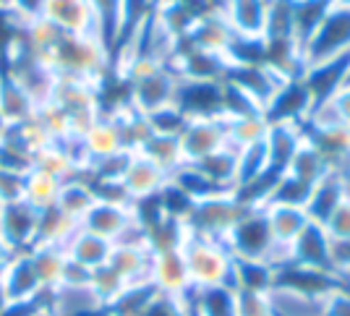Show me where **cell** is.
Wrapping results in <instances>:
<instances>
[{"mask_svg":"<svg viewBox=\"0 0 350 316\" xmlns=\"http://www.w3.org/2000/svg\"><path fill=\"white\" fill-rule=\"evenodd\" d=\"M175 107L186 118H217L222 115V81H183L178 84Z\"/></svg>","mask_w":350,"mask_h":316,"instance_id":"cell-17","label":"cell"},{"mask_svg":"<svg viewBox=\"0 0 350 316\" xmlns=\"http://www.w3.org/2000/svg\"><path fill=\"white\" fill-rule=\"evenodd\" d=\"M311 194V183H304L298 181L291 172H282L275 186L269 191V196L264 204H288V207H306V199ZM262 204V207H264Z\"/></svg>","mask_w":350,"mask_h":316,"instance_id":"cell-34","label":"cell"},{"mask_svg":"<svg viewBox=\"0 0 350 316\" xmlns=\"http://www.w3.org/2000/svg\"><path fill=\"white\" fill-rule=\"evenodd\" d=\"M191 306L196 316H235V287H199L191 293Z\"/></svg>","mask_w":350,"mask_h":316,"instance_id":"cell-30","label":"cell"},{"mask_svg":"<svg viewBox=\"0 0 350 316\" xmlns=\"http://www.w3.org/2000/svg\"><path fill=\"white\" fill-rule=\"evenodd\" d=\"M79 225L110 243H118L136 225L133 204H113V201L97 199L89 207L87 215L79 220Z\"/></svg>","mask_w":350,"mask_h":316,"instance_id":"cell-10","label":"cell"},{"mask_svg":"<svg viewBox=\"0 0 350 316\" xmlns=\"http://www.w3.org/2000/svg\"><path fill=\"white\" fill-rule=\"evenodd\" d=\"M304 139L319 155L327 168L345 170L350 175V129L342 123L332 126H308L304 123Z\"/></svg>","mask_w":350,"mask_h":316,"instance_id":"cell-11","label":"cell"},{"mask_svg":"<svg viewBox=\"0 0 350 316\" xmlns=\"http://www.w3.org/2000/svg\"><path fill=\"white\" fill-rule=\"evenodd\" d=\"M348 194H350V175L345 170L329 168V170L324 172L319 181L311 186V194H308L304 212L308 215L311 222L324 225L327 217L335 212V207L345 199Z\"/></svg>","mask_w":350,"mask_h":316,"instance_id":"cell-15","label":"cell"},{"mask_svg":"<svg viewBox=\"0 0 350 316\" xmlns=\"http://www.w3.org/2000/svg\"><path fill=\"white\" fill-rule=\"evenodd\" d=\"M142 316H191V295H170L157 290Z\"/></svg>","mask_w":350,"mask_h":316,"instance_id":"cell-37","label":"cell"},{"mask_svg":"<svg viewBox=\"0 0 350 316\" xmlns=\"http://www.w3.org/2000/svg\"><path fill=\"white\" fill-rule=\"evenodd\" d=\"M0 113L11 129H18L37 118V105L21 86L5 76V81L0 86Z\"/></svg>","mask_w":350,"mask_h":316,"instance_id":"cell-29","label":"cell"},{"mask_svg":"<svg viewBox=\"0 0 350 316\" xmlns=\"http://www.w3.org/2000/svg\"><path fill=\"white\" fill-rule=\"evenodd\" d=\"M327 170H329L327 162H324V159L308 146L306 139H304V144L295 149V155H293L291 165H288V170L285 172H291V175H295L298 181H304V183H311V186H314Z\"/></svg>","mask_w":350,"mask_h":316,"instance_id":"cell-35","label":"cell"},{"mask_svg":"<svg viewBox=\"0 0 350 316\" xmlns=\"http://www.w3.org/2000/svg\"><path fill=\"white\" fill-rule=\"evenodd\" d=\"M319 316H350V287H340L319 303Z\"/></svg>","mask_w":350,"mask_h":316,"instance_id":"cell-42","label":"cell"},{"mask_svg":"<svg viewBox=\"0 0 350 316\" xmlns=\"http://www.w3.org/2000/svg\"><path fill=\"white\" fill-rule=\"evenodd\" d=\"M84 142H87V149L92 159L97 157H107V155H116L123 146V136H120V126H118L116 115L105 113L92 123V129L84 133Z\"/></svg>","mask_w":350,"mask_h":316,"instance_id":"cell-27","label":"cell"},{"mask_svg":"<svg viewBox=\"0 0 350 316\" xmlns=\"http://www.w3.org/2000/svg\"><path fill=\"white\" fill-rule=\"evenodd\" d=\"M14 254H16V251L8 243H5V241H3V235H0V269L5 267V261L14 256Z\"/></svg>","mask_w":350,"mask_h":316,"instance_id":"cell-44","label":"cell"},{"mask_svg":"<svg viewBox=\"0 0 350 316\" xmlns=\"http://www.w3.org/2000/svg\"><path fill=\"white\" fill-rule=\"evenodd\" d=\"M139 152H142L144 157L152 159L154 165H160L167 175L175 172L183 162H186V159H183V149H180V139H178V136L152 133V136L139 146Z\"/></svg>","mask_w":350,"mask_h":316,"instance_id":"cell-31","label":"cell"},{"mask_svg":"<svg viewBox=\"0 0 350 316\" xmlns=\"http://www.w3.org/2000/svg\"><path fill=\"white\" fill-rule=\"evenodd\" d=\"M24 316H31V314H24Z\"/></svg>","mask_w":350,"mask_h":316,"instance_id":"cell-49","label":"cell"},{"mask_svg":"<svg viewBox=\"0 0 350 316\" xmlns=\"http://www.w3.org/2000/svg\"><path fill=\"white\" fill-rule=\"evenodd\" d=\"M291 261L301 267H314V269H335V243L324 225L308 220L301 235L291 243Z\"/></svg>","mask_w":350,"mask_h":316,"instance_id":"cell-14","label":"cell"},{"mask_svg":"<svg viewBox=\"0 0 350 316\" xmlns=\"http://www.w3.org/2000/svg\"><path fill=\"white\" fill-rule=\"evenodd\" d=\"M233 40L235 31L228 24V18L222 16V11H212V14L196 18V24H193V29H191L189 37L183 42L191 44V47H199V50H206V53L228 55Z\"/></svg>","mask_w":350,"mask_h":316,"instance_id":"cell-19","label":"cell"},{"mask_svg":"<svg viewBox=\"0 0 350 316\" xmlns=\"http://www.w3.org/2000/svg\"><path fill=\"white\" fill-rule=\"evenodd\" d=\"M340 287H348V277L335 269H314L285 261L278 267L275 274V290L282 295H293L298 301H306L311 306H319L327 295H332Z\"/></svg>","mask_w":350,"mask_h":316,"instance_id":"cell-3","label":"cell"},{"mask_svg":"<svg viewBox=\"0 0 350 316\" xmlns=\"http://www.w3.org/2000/svg\"><path fill=\"white\" fill-rule=\"evenodd\" d=\"M3 81H5V71H3V66H0V86H3Z\"/></svg>","mask_w":350,"mask_h":316,"instance_id":"cell-48","label":"cell"},{"mask_svg":"<svg viewBox=\"0 0 350 316\" xmlns=\"http://www.w3.org/2000/svg\"><path fill=\"white\" fill-rule=\"evenodd\" d=\"M301 53L306 66H317L350 53V8L329 0V8L324 11L321 21L308 34L306 42L301 44Z\"/></svg>","mask_w":350,"mask_h":316,"instance_id":"cell-5","label":"cell"},{"mask_svg":"<svg viewBox=\"0 0 350 316\" xmlns=\"http://www.w3.org/2000/svg\"><path fill=\"white\" fill-rule=\"evenodd\" d=\"M264 144L269 155V172L282 175L288 170L295 149L304 144V123H269Z\"/></svg>","mask_w":350,"mask_h":316,"instance_id":"cell-21","label":"cell"},{"mask_svg":"<svg viewBox=\"0 0 350 316\" xmlns=\"http://www.w3.org/2000/svg\"><path fill=\"white\" fill-rule=\"evenodd\" d=\"M60 183L58 178H53V175H47L42 170H34L31 168L27 175H24V194H21V199L31 204L34 209H50V207H55V201H58V191H60Z\"/></svg>","mask_w":350,"mask_h":316,"instance_id":"cell-32","label":"cell"},{"mask_svg":"<svg viewBox=\"0 0 350 316\" xmlns=\"http://www.w3.org/2000/svg\"><path fill=\"white\" fill-rule=\"evenodd\" d=\"M63 248H66V256L76 261V264H81V267H87L89 272L105 267L110 261V254H113V243L110 241L89 233L81 225L76 228V233L68 238V243L63 246Z\"/></svg>","mask_w":350,"mask_h":316,"instance_id":"cell-23","label":"cell"},{"mask_svg":"<svg viewBox=\"0 0 350 316\" xmlns=\"http://www.w3.org/2000/svg\"><path fill=\"white\" fill-rule=\"evenodd\" d=\"M31 316H55V314H53V311H50V308H47V306L42 303V306H40V308H37V311H34Z\"/></svg>","mask_w":350,"mask_h":316,"instance_id":"cell-46","label":"cell"},{"mask_svg":"<svg viewBox=\"0 0 350 316\" xmlns=\"http://www.w3.org/2000/svg\"><path fill=\"white\" fill-rule=\"evenodd\" d=\"M324 230L329 233L332 243H348L350 241V194L335 207V212L327 217Z\"/></svg>","mask_w":350,"mask_h":316,"instance_id":"cell-41","label":"cell"},{"mask_svg":"<svg viewBox=\"0 0 350 316\" xmlns=\"http://www.w3.org/2000/svg\"><path fill=\"white\" fill-rule=\"evenodd\" d=\"M178 139H180L183 159L186 162H199V159L209 157L212 152H217L228 144L225 118L222 115H217V118H191Z\"/></svg>","mask_w":350,"mask_h":316,"instance_id":"cell-8","label":"cell"},{"mask_svg":"<svg viewBox=\"0 0 350 316\" xmlns=\"http://www.w3.org/2000/svg\"><path fill=\"white\" fill-rule=\"evenodd\" d=\"M29 256L34 269L40 274V282L44 285V290H55L63 282V269H66V248L63 246H50V243H34L29 248Z\"/></svg>","mask_w":350,"mask_h":316,"instance_id":"cell-28","label":"cell"},{"mask_svg":"<svg viewBox=\"0 0 350 316\" xmlns=\"http://www.w3.org/2000/svg\"><path fill=\"white\" fill-rule=\"evenodd\" d=\"M55 76L81 79L103 89L107 71L113 68V50L100 34H66L58 31L50 47L40 55Z\"/></svg>","mask_w":350,"mask_h":316,"instance_id":"cell-1","label":"cell"},{"mask_svg":"<svg viewBox=\"0 0 350 316\" xmlns=\"http://www.w3.org/2000/svg\"><path fill=\"white\" fill-rule=\"evenodd\" d=\"M146 123H149L152 133H162V136H180L183 129H186V123H189V118L180 113L175 105H170V107H162V110H157V113L146 115Z\"/></svg>","mask_w":350,"mask_h":316,"instance_id":"cell-38","label":"cell"},{"mask_svg":"<svg viewBox=\"0 0 350 316\" xmlns=\"http://www.w3.org/2000/svg\"><path fill=\"white\" fill-rule=\"evenodd\" d=\"M42 8L44 0H8L3 14L8 16V21L14 27H27V24H34L42 18Z\"/></svg>","mask_w":350,"mask_h":316,"instance_id":"cell-40","label":"cell"},{"mask_svg":"<svg viewBox=\"0 0 350 316\" xmlns=\"http://www.w3.org/2000/svg\"><path fill=\"white\" fill-rule=\"evenodd\" d=\"M264 212L269 220V228L280 248H288L301 235V230L308 225V215L304 207H288V204H264Z\"/></svg>","mask_w":350,"mask_h":316,"instance_id":"cell-25","label":"cell"},{"mask_svg":"<svg viewBox=\"0 0 350 316\" xmlns=\"http://www.w3.org/2000/svg\"><path fill=\"white\" fill-rule=\"evenodd\" d=\"M42 18L66 34H100V21L89 0H44Z\"/></svg>","mask_w":350,"mask_h":316,"instance_id":"cell-12","label":"cell"},{"mask_svg":"<svg viewBox=\"0 0 350 316\" xmlns=\"http://www.w3.org/2000/svg\"><path fill=\"white\" fill-rule=\"evenodd\" d=\"M89 285H92V290L97 293V298H100L103 306L107 308V306H110V303L116 301L118 295L129 287V282H126V280H123L113 267H107V264H105V267H100V269H94V272H92Z\"/></svg>","mask_w":350,"mask_h":316,"instance_id":"cell-36","label":"cell"},{"mask_svg":"<svg viewBox=\"0 0 350 316\" xmlns=\"http://www.w3.org/2000/svg\"><path fill=\"white\" fill-rule=\"evenodd\" d=\"M235 316H278L272 293H241L235 290Z\"/></svg>","mask_w":350,"mask_h":316,"instance_id":"cell-39","label":"cell"},{"mask_svg":"<svg viewBox=\"0 0 350 316\" xmlns=\"http://www.w3.org/2000/svg\"><path fill=\"white\" fill-rule=\"evenodd\" d=\"M8 131H11V126L5 123V118H3V113H0V142L8 136Z\"/></svg>","mask_w":350,"mask_h":316,"instance_id":"cell-45","label":"cell"},{"mask_svg":"<svg viewBox=\"0 0 350 316\" xmlns=\"http://www.w3.org/2000/svg\"><path fill=\"white\" fill-rule=\"evenodd\" d=\"M327 105H329V110L335 113L337 123H342V126L350 129V81L340 86L335 94L327 100Z\"/></svg>","mask_w":350,"mask_h":316,"instance_id":"cell-43","label":"cell"},{"mask_svg":"<svg viewBox=\"0 0 350 316\" xmlns=\"http://www.w3.org/2000/svg\"><path fill=\"white\" fill-rule=\"evenodd\" d=\"M167 181H170V175L162 170L160 165H154L149 157H144L142 152H133L131 162H129V168L120 178V183H123L131 201H142L160 194Z\"/></svg>","mask_w":350,"mask_h":316,"instance_id":"cell-18","label":"cell"},{"mask_svg":"<svg viewBox=\"0 0 350 316\" xmlns=\"http://www.w3.org/2000/svg\"><path fill=\"white\" fill-rule=\"evenodd\" d=\"M311 110H314L311 94L298 76L282 81V86L272 94V100L264 105L262 115L267 123H306Z\"/></svg>","mask_w":350,"mask_h":316,"instance_id":"cell-9","label":"cell"},{"mask_svg":"<svg viewBox=\"0 0 350 316\" xmlns=\"http://www.w3.org/2000/svg\"><path fill=\"white\" fill-rule=\"evenodd\" d=\"M94 201H97V194H94L92 181L84 178V175H76V178H68V181L60 183L55 207H58L66 217H71V220L79 222V220L89 212V207H92Z\"/></svg>","mask_w":350,"mask_h":316,"instance_id":"cell-26","label":"cell"},{"mask_svg":"<svg viewBox=\"0 0 350 316\" xmlns=\"http://www.w3.org/2000/svg\"><path fill=\"white\" fill-rule=\"evenodd\" d=\"M238 159H241V149L233 144H225L222 149L212 152L209 157L191 162V165L199 172H204L215 186L235 191V186H238Z\"/></svg>","mask_w":350,"mask_h":316,"instance_id":"cell-24","label":"cell"},{"mask_svg":"<svg viewBox=\"0 0 350 316\" xmlns=\"http://www.w3.org/2000/svg\"><path fill=\"white\" fill-rule=\"evenodd\" d=\"M225 126H228V144H233L238 149L262 142L264 136H267V129H269V123L264 120L262 113L241 115V118H225Z\"/></svg>","mask_w":350,"mask_h":316,"instance_id":"cell-33","label":"cell"},{"mask_svg":"<svg viewBox=\"0 0 350 316\" xmlns=\"http://www.w3.org/2000/svg\"><path fill=\"white\" fill-rule=\"evenodd\" d=\"M332 3H337V5H345V8H350V0H332Z\"/></svg>","mask_w":350,"mask_h":316,"instance_id":"cell-47","label":"cell"},{"mask_svg":"<svg viewBox=\"0 0 350 316\" xmlns=\"http://www.w3.org/2000/svg\"><path fill=\"white\" fill-rule=\"evenodd\" d=\"M267 11H269V0H228L222 5V16L233 27L235 37H248V40L264 37Z\"/></svg>","mask_w":350,"mask_h":316,"instance_id":"cell-22","label":"cell"},{"mask_svg":"<svg viewBox=\"0 0 350 316\" xmlns=\"http://www.w3.org/2000/svg\"><path fill=\"white\" fill-rule=\"evenodd\" d=\"M243 209L246 207L238 201L235 191H222V194H215V196L193 201V209H191L189 220H186V228H189L191 235L225 243L228 233L233 230L238 217L243 215Z\"/></svg>","mask_w":350,"mask_h":316,"instance_id":"cell-6","label":"cell"},{"mask_svg":"<svg viewBox=\"0 0 350 316\" xmlns=\"http://www.w3.org/2000/svg\"><path fill=\"white\" fill-rule=\"evenodd\" d=\"M225 248L230 251V256L267 259L275 267L291 261V251L275 243V235H272L264 207H246L243 209V215L238 217V222L225 238Z\"/></svg>","mask_w":350,"mask_h":316,"instance_id":"cell-2","label":"cell"},{"mask_svg":"<svg viewBox=\"0 0 350 316\" xmlns=\"http://www.w3.org/2000/svg\"><path fill=\"white\" fill-rule=\"evenodd\" d=\"M301 81L308 89L314 107L324 105L340 86L350 81V53L317 63V66H306V71L301 73Z\"/></svg>","mask_w":350,"mask_h":316,"instance_id":"cell-16","label":"cell"},{"mask_svg":"<svg viewBox=\"0 0 350 316\" xmlns=\"http://www.w3.org/2000/svg\"><path fill=\"white\" fill-rule=\"evenodd\" d=\"M183 259L189 267V277L193 290L212 285H230V251L219 241L199 238V235H186L183 241Z\"/></svg>","mask_w":350,"mask_h":316,"instance_id":"cell-4","label":"cell"},{"mask_svg":"<svg viewBox=\"0 0 350 316\" xmlns=\"http://www.w3.org/2000/svg\"><path fill=\"white\" fill-rule=\"evenodd\" d=\"M42 212L24 199L8 201L0 207V235L14 251H29L40 235Z\"/></svg>","mask_w":350,"mask_h":316,"instance_id":"cell-7","label":"cell"},{"mask_svg":"<svg viewBox=\"0 0 350 316\" xmlns=\"http://www.w3.org/2000/svg\"><path fill=\"white\" fill-rule=\"evenodd\" d=\"M278 267L267 259H243L233 256L230 261V287L241 293H264L269 295L275 290Z\"/></svg>","mask_w":350,"mask_h":316,"instance_id":"cell-20","label":"cell"},{"mask_svg":"<svg viewBox=\"0 0 350 316\" xmlns=\"http://www.w3.org/2000/svg\"><path fill=\"white\" fill-rule=\"evenodd\" d=\"M149 282L157 287L160 293L170 295H191L189 267L183 259V248H160L152 251V267H149Z\"/></svg>","mask_w":350,"mask_h":316,"instance_id":"cell-13","label":"cell"}]
</instances>
